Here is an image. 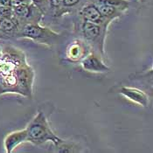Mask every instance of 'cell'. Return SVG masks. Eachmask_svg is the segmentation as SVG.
Returning <instances> with one entry per match:
<instances>
[{"label": "cell", "instance_id": "1", "mask_svg": "<svg viewBox=\"0 0 153 153\" xmlns=\"http://www.w3.org/2000/svg\"><path fill=\"white\" fill-rule=\"evenodd\" d=\"M25 129L27 132V142L34 145H41L47 142H51L56 145L63 141L53 131L47 118L41 111L36 115Z\"/></svg>", "mask_w": 153, "mask_h": 153}, {"label": "cell", "instance_id": "2", "mask_svg": "<svg viewBox=\"0 0 153 153\" xmlns=\"http://www.w3.org/2000/svg\"><path fill=\"white\" fill-rule=\"evenodd\" d=\"M17 38L28 39L37 43L51 47L59 43L61 35L51 28L40 25L39 23H28L22 26Z\"/></svg>", "mask_w": 153, "mask_h": 153}, {"label": "cell", "instance_id": "3", "mask_svg": "<svg viewBox=\"0 0 153 153\" xmlns=\"http://www.w3.org/2000/svg\"><path fill=\"white\" fill-rule=\"evenodd\" d=\"M108 27V25H99L85 21H82L80 26L83 40L88 44L92 51L101 55L104 54Z\"/></svg>", "mask_w": 153, "mask_h": 153}, {"label": "cell", "instance_id": "4", "mask_svg": "<svg viewBox=\"0 0 153 153\" xmlns=\"http://www.w3.org/2000/svg\"><path fill=\"white\" fill-rule=\"evenodd\" d=\"M26 62V56L22 50L12 46L4 47L0 54V76H11Z\"/></svg>", "mask_w": 153, "mask_h": 153}, {"label": "cell", "instance_id": "5", "mask_svg": "<svg viewBox=\"0 0 153 153\" xmlns=\"http://www.w3.org/2000/svg\"><path fill=\"white\" fill-rule=\"evenodd\" d=\"M12 12L23 25L28 23H39L44 16L42 12L33 3L13 4Z\"/></svg>", "mask_w": 153, "mask_h": 153}, {"label": "cell", "instance_id": "6", "mask_svg": "<svg viewBox=\"0 0 153 153\" xmlns=\"http://www.w3.org/2000/svg\"><path fill=\"white\" fill-rule=\"evenodd\" d=\"M23 25L14 16L0 18V39L17 38Z\"/></svg>", "mask_w": 153, "mask_h": 153}, {"label": "cell", "instance_id": "7", "mask_svg": "<svg viewBox=\"0 0 153 153\" xmlns=\"http://www.w3.org/2000/svg\"><path fill=\"white\" fill-rule=\"evenodd\" d=\"M79 16L82 21L89 23L99 24V25H110L111 22L105 19L94 2L86 3L79 10Z\"/></svg>", "mask_w": 153, "mask_h": 153}, {"label": "cell", "instance_id": "8", "mask_svg": "<svg viewBox=\"0 0 153 153\" xmlns=\"http://www.w3.org/2000/svg\"><path fill=\"white\" fill-rule=\"evenodd\" d=\"M80 62L83 69L90 73H106L109 71V68L102 59L100 54L94 51L89 52Z\"/></svg>", "mask_w": 153, "mask_h": 153}, {"label": "cell", "instance_id": "9", "mask_svg": "<svg viewBox=\"0 0 153 153\" xmlns=\"http://www.w3.org/2000/svg\"><path fill=\"white\" fill-rule=\"evenodd\" d=\"M91 51V48L85 40L75 39L67 47L66 56L71 62H80Z\"/></svg>", "mask_w": 153, "mask_h": 153}, {"label": "cell", "instance_id": "10", "mask_svg": "<svg viewBox=\"0 0 153 153\" xmlns=\"http://www.w3.org/2000/svg\"><path fill=\"white\" fill-rule=\"evenodd\" d=\"M119 93L123 94L128 100H130L140 106L144 107V108L149 106L150 99H149L148 94L139 88L123 86L120 88Z\"/></svg>", "mask_w": 153, "mask_h": 153}, {"label": "cell", "instance_id": "11", "mask_svg": "<svg viewBox=\"0 0 153 153\" xmlns=\"http://www.w3.org/2000/svg\"><path fill=\"white\" fill-rule=\"evenodd\" d=\"M27 142V132L26 129L13 131L8 134L4 141V146L5 152L7 153H12L18 145L20 143Z\"/></svg>", "mask_w": 153, "mask_h": 153}, {"label": "cell", "instance_id": "12", "mask_svg": "<svg viewBox=\"0 0 153 153\" xmlns=\"http://www.w3.org/2000/svg\"><path fill=\"white\" fill-rule=\"evenodd\" d=\"M95 5L97 6L98 10L100 11L102 16L107 19L108 21L109 22H112L113 20L115 19H117L123 17V15L124 14L123 11L116 8V7H113V6H109V5H106V4H100V3H95Z\"/></svg>", "mask_w": 153, "mask_h": 153}, {"label": "cell", "instance_id": "13", "mask_svg": "<svg viewBox=\"0 0 153 153\" xmlns=\"http://www.w3.org/2000/svg\"><path fill=\"white\" fill-rule=\"evenodd\" d=\"M83 0H62V4L55 18L62 17L68 13L73 12L78 7H82L81 4Z\"/></svg>", "mask_w": 153, "mask_h": 153}, {"label": "cell", "instance_id": "14", "mask_svg": "<svg viewBox=\"0 0 153 153\" xmlns=\"http://www.w3.org/2000/svg\"><path fill=\"white\" fill-rule=\"evenodd\" d=\"M93 2L103 4L106 5H109V6H113V7L118 8L123 12L128 11V9L130 7L129 0H94Z\"/></svg>", "mask_w": 153, "mask_h": 153}, {"label": "cell", "instance_id": "15", "mask_svg": "<svg viewBox=\"0 0 153 153\" xmlns=\"http://www.w3.org/2000/svg\"><path fill=\"white\" fill-rule=\"evenodd\" d=\"M55 146L57 148L58 152H75L74 149L77 148V146H75L73 143H68L64 140L56 144Z\"/></svg>", "mask_w": 153, "mask_h": 153}, {"label": "cell", "instance_id": "16", "mask_svg": "<svg viewBox=\"0 0 153 153\" xmlns=\"http://www.w3.org/2000/svg\"><path fill=\"white\" fill-rule=\"evenodd\" d=\"M62 4V0H47V6L53 12V16L56 17Z\"/></svg>", "mask_w": 153, "mask_h": 153}, {"label": "cell", "instance_id": "17", "mask_svg": "<svg viewBox=\"0 0 153 153\" xmlns=\"http://www.w3.org/2000/svg\"><path fill=\"white\" fill-rule=\"evenodd\" d=\"M31 2L37 6L43 14H45L47 10L48 9V6H47V0H31Z\"/></svg>", "mask_w": 153, "mask_h": 153}, {"label": "cell", "instance_id": "18", "mask_svg": "<svg viewBox=\"0 0 153 153\" xmlns=\"http://www.w3.org/2000/svg\"><path fill=\"white\" fill-rule=\"evenodd\" d=\"M12 0H0V6L2 7H12Z\"/></svg>", "mask_w": 153, "mask_h": 153}, {"label": "cell", "instance_id": "19", "mask_svg": "<svg viewBox=\"0 0 153 153\" xmlns=\"http://www.w3.org/2000/svg\"><path fill=\"white\" fill-rule=\"evenodd\" d=\"M4 94H6V90H5L4 85V82H3L2 77L0 76V95Z\"/></svg>", "mask_w": 153, "mask_h": 153}, {"label": "cell", "instance_id": "20", "mask_svg": "<svg viewBox=\"0 0 153 153\" xmlns=\"http://www.w3.org/2000/svg\"><path fill=\"white\" fill-rule=\"evenodd\" d=\"M13 4H29L32 3L31 0H12Z\"/></svg>", "mask_w": 153, "mask_h": 153}, {"label": "cell", "instance_id": "21", "mask_svg": "<svg viewBox=\"0 0 153 153\" xmlns=\"http://www.w3.org/2000/svg\"><path fill=\"white\" fill-rule=\"evenodd\" d=\"M140 3H146L147 1H149V0H138Z\"/></svg>", "mask_w": 153, "mask_h": 153}, {"label": "cell", "instance_id": "22", "mask_svg": "<svg viewBox=\"0 0 153 153\" xmlns=\"http://www.w3.org/2000/svg\"><path fill=\"white\" fill-rule=\"evenodd\" d=\"M1 51H2V47H1V43H0V54H1Z\"/></svg>", "mask_w": 153, "mask_h": 153}]
</instances>
